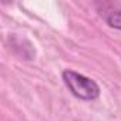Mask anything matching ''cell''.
Returning <instances> with one entry per match:
<instances>
[{"label":"cell","mask_w":121,"mask_h":121,"mask_svg":"<svg viewBox=\"0 0 121 121\" xmlns=\"http://www.w3.org/2000/svg\"><path fill=\"white\" fill-rule=\"evenodd\" d=\"M61 78L69 88V91L78 100L83 101H94L100 97L101 88L93 78L74 71V70H64L61 73Z\"/></svg>","instance_id":"1"},{"label":"cell","mask_w":121,"mask_h":121,"mask_svg":"<svg viewBox=\"0 0 121 121\" xmlns=\"http://www.w3.org/2000/svg\"><path fill=\"white\" fill-rule=\"evenodd\" d=\"M10 46H12V50L16 53L17 48L22 50V43H23V37H19V36H10ZM17 56H20L24 60H33L36 57V48L33 46H29V47H23V51H19Z\"/></svg>","instance_id":"2"},{"label":"cell","mask_w":121,"mask_h":121,"mask_svg":"<svg viewBox=\"0 0 121 121\" xmlns=\"http://www.w3.org/2000/svg\"><path fill=\"white\" fill-rule=\"evenodd\" d=\"M105 23L115 30H121V12H111L105 16Z\"/></svg>","instance_id":"3"}]
</instances>
